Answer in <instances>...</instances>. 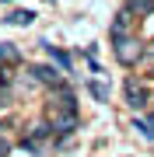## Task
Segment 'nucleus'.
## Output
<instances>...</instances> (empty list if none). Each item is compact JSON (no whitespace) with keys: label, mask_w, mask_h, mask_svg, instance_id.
I'll list each match as a JSON object with an SVG mask.
<instances>
[{"label":"nucleus","mask_w":154,"mask_h":157,"mask_svg":"<svg viewBox=\"0 0 154 157\" xmlns=\"http://www.w3.org/2000/svg\"><path fill=\"white\" fill-rule=\"evenodd\" d=\"M4 21H7V25H18V28H25V25L35 21V11H25V7H21V11H11V17H4Z\"/></svg>","instance_id":"obj_9"},{"label":"nucleus","mask_w":154,"mask_h":157,"mask_svg":"<svg viewBox=\"0 0 154 157\" xmlns=\"http://www.w3.org/2000/svg\"><path fill=\"white\" fill-rule=\"evenodd\" d=\"M126 11L133 17H151L154 14V0H126Z\"/></svg>","instance_id":"obj_8"},{"label":"nucleus","mask_w":154,"mask_h":157,"mask_svg":"<svg viewBox=\"0 0 154 157\" xmlns=\"http://www.w3.org/2000/svg\"><path fill=\"white\" fill-rule=\"evenodd\" d=\"M133 21H137V17H133L130 11H119V17H116L112 21V28H109V35H112V42H119V39H126V35H133Z\"/></svg>","instance_id":"obj_4"},{"label":"nucleus","mask_w":154,"mask_h":157,"mask_svg":"<svg viewBox=\"0 0 154 157\" xmlns=\"http://www.w3.org/2000/svg\"><path fill=\"white\" fill-rule=\"evenodd\" d=\"M7 154H11V143H7L4 136H0V157H7Z\"/></svg>","instance_id":"obj_11"},{"label":"nucleus","mask_w":154,"mask_h":157,"mask_svg":"<svg viewBox=\"0 0 154 157\" xmlns=\"http://www.w3.org/2000/svg\"><path fill=\"white\" fill-rule=\"evenodd\" d=\"M42 49H46L49 56H53V63H56L60 70H70V63H74V56H70V52H63V49H56V45H53V42H42Z\"/></svg>","instance_id":"obj_7"},{"label":"nucleus","mask_w":154,"mask_h":157,"mask_svg":"<svg viewBox=\"0 0 154 157\" xmlns=\"http://www.w3.org/2000/svg\"><path fill=\"white\" fill-rule=\"evenodd\" d=\"M32 80H35V84H46L53 91L67 84V77L60 73V67H49V63H35V67H32Z\"/></svg>","instance_id":"obj_3"},{"label":"nucleus","mask_w":154,"mask_h":157,"mask_svg":"<svg viewBox=\"0 0 154 157\" xmlns=\"http://www.w3.org/2000/svg\"><path fill=\"white\" fill-rule=\"evenodd\" d=\"M112 45H116V63H119V67H137V63H144L147 42H140L137 35H126V39L112 42Z\"/></svg>","instance_id":"obj_1"},{"label":"nucleus","mask_w":154,"mask_h":157,"mask_svg":"<svg viewBox=\"0 0 154 157\" xmlns=\"http://www.w3.org/2000/svg\"><path fill=\"white\" fill-rule=\"evenodd\" d=\"M21 63V49L11 42H0V67H18Z\"/></svg>","instance_id":"obj_6"},{"label":"nucleus","mask_w":154,"mask_h":157,"mask_svg":"<svg viewBox=\"0 0 154 157\" xmlns=\"http://www.w3.org/2000/svg\"><path fill=\"white\" fill-rule=\"evenodd\" d=\"M144 67H147V73L154 77V42H147V52H144Z\"/></svg>","instance_id":"obj_10"},{"label":"nucleus","mask_w":154,"mask_h":157,"mask_svg":"<svg viewBox=\"0 0 154 157\" xmlns=\"http://www.w3.org/2000/svg\"><path fill=\"white\" fill-rule=\"evenodd\" d=\"M0 129H4V122H0Z\"/></svg>","instance_id":"obj_13"},{"label":"nucleus","mask_w":154,"mask_h":157,"mask_svg":"<svg viewBox=\"0 0 154 157\" xmlns=\"http://www.w3.org/2000/svg\"><path fill=\"white\" fill-rule=\"evenodd\" d=\"M123 101L133 108V112L147 108V105H151V80H140V77H126V80H123Z\"/></svg>","instance_id":"obj_2"},{"label":"nucleus","mask_w":154,"mask_h":157,"mask_svg":"<svg viewBox=\"0 0 154 157\" xmlns=\"http://www.w3.org/2000/svg\"><path fill=\"white\" fill-rule=\"evenodd\" d=\"M88 91H91V98H95V101H109V94H112V87H109V80L102 77V73L88 80Z\"/></svg>","instance_id":"obj_5"},{"label":"nucleus","mask_w":154,"mask_h":157,"mask_svg":"<svg viewBox=\"0 0 154 157\" xmlns=\"http://www.w3.org/2000/svg\"><path fill=\"white\" fill-rule=\"evenodd\" d=\"M4 4H11V0H4Z\"/></svg>","instance_id":"obj_12"}]
</instances>
